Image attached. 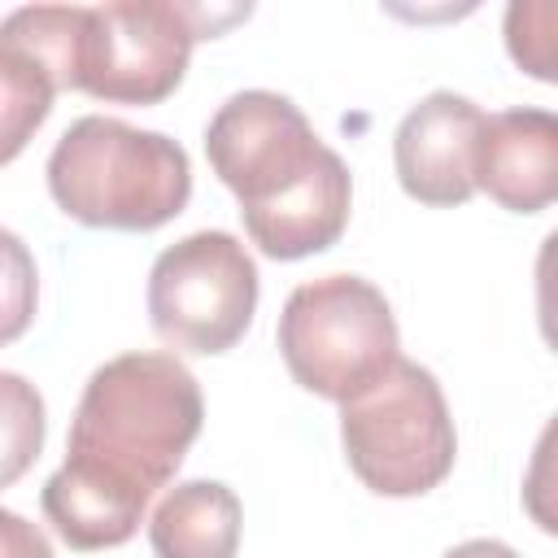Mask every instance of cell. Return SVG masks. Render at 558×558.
I'll list each match as a JSON object with an SVG mask.
<instances>
[{
  "instance_id": "obj_1",
  "label": "cell",
  "mask_w": 558,
  "mask_h": 558,
  "mask_svg": "<svg viewBox=\"0 0 558 558\" xmlns=\"http://www.w3.org/2000/svg\"><path fill=\"white\" fill-rule=\"evenodd\" d=\"M205 397L174 353H122L92 371L65 462L48 475L39 501L70 549L126 545L201 436Z\"/></svg>"
},
{
  "instance_id": "obj_2",
  "label": "cell",
  "mask_w": 558,
  "mask_h": 558,
  "mask_svg": "<svg viewBox=\"0 0 558 558\" xmlns=\"http://www.w3.org/2000/svg\"><path fill=\"white\" fill-rule=\"evenodd\" d=\"M48 192L83 227L157 231L192 196V161L161 131L87 113L48 153Z\"/></svg>"
},
{
  "instance_id": "obj_3",
  "label": "cell",
  "mask_w": 558,
  "mask_h": 558,
  "mask_svg": "<svg viewBox=\"0 0 558 558\" xmlns=\"http://www.w3.org/2000/svg\"><path fill=\"white\" fill-rule=\"evenodd\" d=\"M275 336L288 375L336 405L362 397L401 362L392 305L362 275H323L292 288Z\"/></svg>"
},
{
  "instance_id": "obj_4",
  "label": "cell",
  "mask_w": 558,
  "mask_h": 558,
  "mask_svg": "<svg viewBox=\"0 0 558 558\" xmlns=\"http://www.w3.org/2000/svg\"><path fill=\"white\" fill-rule=\"evenodd\" d=\"M349 471L379 497L432 493L458 458V432L436 375L401 357L375 388L340 405Z\"/></svg>"
},
{
  "instance_id": "obj_5",
  "label": "cell",
  "mask_w": 558,
  "mask_h": 558,
  "mask_svg": "<svg viewBox=\"0 0 558 558\" xmlns=\"http://www.w3.org/2000/svg\"><path fill=\"white\" fill-rule=\"evenodd\" d=\"M218 31L214 13L166 4V0H113L92 4L83 13L78 52H74V87L109 105H157L166 100L183 74L196 39Z\"/></svg>"
},
{
  "instance_id": "obj_6",
  "label": "cell",
  "mask_w": 558,
  "mask_h": 558,
  "mask_svg": "<svg viewBox=\"0 0 558 558\" xmlns=\"http://www.w3.org/2000/svg\"><path fill=\"white\" fill-rule=\"evenodd\" d=\"M257 266L231 231H192L148 270V323L174 353H227L253 323Z\"/></svg>"
},
{
  "instance_id": "obj_7",
  "label": "cell",
  "mask_w": 558,
  "mask_h": 558,
  "mask_svg": "<svg viewBox=\"0 0 558 558\" xmlns=\"http://www.w3.org/2000/svg\"><path fill=\"white\" fill-rule=\"evenodd\" d=\"M205 157L235 192L240 214H248L301 187L331 157V148L288 96L253 87L218 105L205 126Z\"/></svg>"
},
{
  "instance_id": "obj_8",
  "label": "cell",
  "mask_w": 558,
  "mask_h": 558,
  "mask_svg": "<svg viewBox=\"0 0 558 558\" xmlns=\"http://www.w3.org/2000/svg\"><path fill=\"white\" fill-rule=\"evenodd\" d=\"M484 131V113L475 100L458 92L423 96L392 135V166L418 205H462L475 187V144Z\"/></svg>"
},
{
  "instance_id": "obj_9",
  "label": "cell",
  "mask_w": 558,
  "mask_h": 558,
  "mask_svg": "<svg viewBox=\"0 0 558 558\" xmlns=\"http://www.w3.org/2000/svg\"><path fill=\"white\" fill-rule=\"evenodd\" d=\"M475 187L510 214H541L558 201V113L501 109L475 144Z\"/></svg>"
},
{
  "instance_id": "obj_10",
  "label": "cell",
  "mask_w": 558,
  "mask_h": 558,
  "mask_svg": "<svg viewBox=\"0 0 558 558\" xmlns=\"http://www.w3.org/2000/svg\"><path fill=\"white\" fill-rule=\"evenodd\" d=\"M349 205H353V179L349 166L340 161V153L331 148V157L288 196L240 214L248 240L275 257V262H296L310 253L331 248L344 227H349Z\"/></svg>"
},
{
  "instance_id": "obj_11",
  "label": "cell",
  "mask_w": 558,
  "mask_h": 558,
  "mask_svg": "<svg viewBox=\"0 0 558 558\" xmlns=\"http://www.w3.org/2000/svg\"><path fill=\"white\" fill-rule=\"evenodd\" d=\"M240 527L244 510L227 484L187 480L157 501L148 519V541L157 558H235Z\"/></svg>"
},
{
  "instance_id": "obj_12",
  "label": "cell",
  "mask_w": 558,
  "mask_h": 558,
  "mask_svg": "<svg viewBox=\"0 0 558 558\" xmlns=\"http://www.w3.org/2000/svg\"><path fill=\"white\" fill-rule=\"evenodd\" d=\"M57 92H61L57 74L35 52L17 44H0V140H4L0 157L4 161L22 153L31 131L48 118Z\"/></svg>"
},
{
  "instance_id": "obj_13",
  "label": "cell",
  "mask_w": 558,
  "mask_h": 558,
  "mask_svg": "<svg viewBox=\"0 0 558 558\" xmlns=\"http://www.w3.org/2000/svg\"><path fill=\"white\" fill-rule=\"evenodd\" d=\"M501 39L527 78L558 83V0H510Z\"/></svg>"
},
{
  "instance_id": "obj_14",
  "label": "cell",
  "mask_w": 558,
  "mask_h": 558,
  "mask_svg": "<svg viewBox=\"0 0 558 558\" xmlns=\"http://www.w3.org/2000/svg\"><path fill=\"white\" fill-rule=\"evenodd\" d=\"M0 392H4V471H0V480L13 484L26 471V462L39 458V445H44V401L13 371L0 375Z\"/></svg>"
},
{
  "instance_id": "obj_15",
  "label": "cell",
  "mask_w": 558,
  "mask_h": 558,
  "mask_svg": "<svg viewBox=\"0 0 558 558\" xmlns=\"http://www.w3.org/2000/svg\"><path fill=\"white\" fill-rule=\"evenodd\" d=\"M523 510L541 532L558 536V414L541 427L532 445L527 475H523Z\"/></svg>"
},
{
  "instance_id": "obj_16",
  "label": "cell",
  "mask_w": 558,
  "mask_h": 558,
  "mask_svg": "<svg viewBox=\"0 0 558 558\" xmlns=\"http://www.w3.org/2000/svg\"><path fill=\"white\" fill-rule=\"evenodd\" d=\"M4 262H9V292H4V340H17L31 310H35V270L26 248L13 231H4Z\"/></svg>"
},
{
  "instance_id": "obj_17",
  "label": "cell",
  "mask_w": 558,
  "mask_h": 558,
  "mask_svg": "<svg viewBox=\"0 0 558 558\" xmlns=\"http://www.w3.org/2000/svg\"><path fill=\"white\" fill-rule=\"evenodd\" d=\"M536 323L545 344L558 353V227L541 240L536 253Z\"/></svg>"
},
{
  "instance_id": "obj_18",
  "label": "cell",
  "mask_w": 558,
  "mask_h": 558,
  "mask_svg": "<svg viewBox=\"0 0 558 558\" xmlns=\"http://www.w3.org/2000/svg\"><path fill=\"white\" fill-rule=\"evenodd\" d=\"M0 549H4V558H52L44 532L31 527L13 510H0Z\"/></svg>"
},
{
  "instance_id": "obj_19",
  "label": "cell",
  "mask_w": 558,
  "mask_h": 558,
  "mask_svg": "<svg viewBox=\"0 0 558 558\" xmlns=\"http://www.w3.org/2000/svg\"><path fill=\"white\" fill-rule=\"evenodd\" d=\"M440 558H519L506 541H493V536H475V541H462L453 549H445Z\"/></svg>"
}]
</instances>
